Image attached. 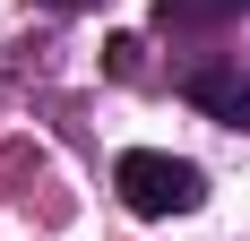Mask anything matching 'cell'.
Wrapping results in <instances>:
<instances>
[{
	"label": "cell",
	"instance_id": "cell-1",
	"mask_svg": "<svg viewBox=\"0 0 250 241\" xmlns=\"http://www.w3.org/2000/svg\"><path fill=\"white\" fill-rule=\"evenodd\" d=\"M112 190L129 216H190V207H207V172L164 146H129V155H112Z\"/></svg>",
	"mask_w": 250,
	"mask_h": 241
},
{
	"label": "cell",
	"instance_id": "cell-2",
	"mask_svg": "<svg viewBox=\"0 0 250 241\" xmlns=\"http://www.w3.org/2000/svg\"><path fill=\"white\" fill-rule=\"evenodd\" d=\"M181 95L199 103L207 120H225V129H250V69H233V60H199V69H181Z\"/></svg>",
	"mask_w": 250,
	"mask_h": 241
},
{
	"label": "cell",
	"instance_id": "cell-3",
	"mask_svg": "<svg viewBox=\"0 0 250 241\" xmlns=\"http://www.w3.org/2000/svg\"><path fill=\"white\" fill-rule=\"evenodd\" d=\"M250 0H155V26H173V35H207V26L242 18Z\"/></svg>",
	"mask_w": 250,
	"mask_h": 241
},
{
	"label": "cell",
	"instance_id": "cell-4",
	"mask_svg": "<svg viewBox=\"0 0 250 241\" xmlns=\"http://www.w3.org/2000/svg\"><path fill=\"white\" fill-rule=\"evenodd\" d=\"M43 9H86V0H43Z\"/></svg>",
	"mask_w": 250,
	"mask_h": 241
}]
</instances>
